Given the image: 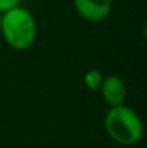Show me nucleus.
I'll use <instances>...</instances> for the list:
<instances>
[{"mask_svg":"<svg viewBox=\"0 0 147 148\" xmlns=\"http://www.w3.org/2000/svg\"><path fill=\"white\" fill-rule=\"evenodd\" d=\"M0 33L12 49L26 50L36 40V20L28 9L17 6L9 12L1 13Z\"/></svg>","mask_w":147,"mask_h":148,"instance_id":"1","label":"nucleus"},{"mask_svg":"<svg viewBox=\"0 0 147 148\" xmlns=\"http://www.w3.org/2000/svg\"><path fill=\"white\" fill-rule=\"evenodd\" d=\"M104 128L108 137L121 145H134L143 138V121L128 105L110 106L104 116Z\"/></svg>","mask_w":147,"mask_h":148,"instance_id":"2","label":"nucleus"},{"mask_svg":"<svg viewBox=\"0 0 147 148\" xmlns=\"http://www.w3.org/2000/svg\"><path fill=\"white\" fill-rule=\"evenodd\" d=\"M72 4L78 16L90 23L105 20L112 10V0H72Z\"/></svg>","mask_w":147,"mask_h":148,"instance_id":"3","label":"nucleus"},{"mask_svg":"<svg viewBox=\"0 0 147 148\" xmlns=\"http://www.w3.org/2000/svg\"><path fill=\"white\" fill-rule=\"evenodd\" d=\"M98 91L108 106H115V105L124 103L126 97H127V86L118 75L104 76Z\"/></svg>","mask_w":147,"mask_h":148,"instance_id":"4","label":"nucleus"},{"mask_svg":"<svg viewBox=\"0 0 147 148\" xmlns=\"http://www.w3.org/2000/svg\"><path fill=\"white\" fill-rule=\"evenodd\" d=\"M102 79H104V75H102L101 71H98V69H90L84 75V85L90 91H98L99 86H101Z\"/></svg>","mask_w":147,"mask_h":148,"instance_id":"5","label":"nucleus"},{"mask_svg":"<svg viewBox=\"0 0 147 148\" xmlns=\"http://www.w3.org/2000/svg\"><path fill=\"white\" fill-rule=\"evenodd\" d=\"M17 6H20V0H0V13L9 12Z\"/></svg>","mask_w":147,"mask_h":148,"instance_id":"6","label":"nucleus"},{"mask_svg":"<svg viewBox=\"0 0 147 148\" xmlns=\"http://www.w3.org/2000/svg\"><path fill=\"white\" fill-rule=\"evenodd\" d=\"M0 20H1V13H0Z\"/></svg>","mask_w":147,"mask_h":148,"instance_id":"7","label":"nucleus"}]
</instances>
